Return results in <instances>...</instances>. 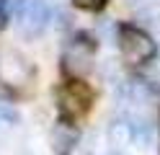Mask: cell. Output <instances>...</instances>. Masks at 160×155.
I'll list each match as a JSON object with an SVG mask.
<instances>
[{
  "instance_id": "1",
  "label": "cell",
  "mask_w": 160,
  "mask_h": 155,
  "mask_svg": "<svg viewBox=\"0 0 160 155\" xmlns=\"http://www.w3.org/2000/svg\"><path fill=\"white\" fill-rule=\"evenodd\" d=\"M34 80V65L26 54L13 47H0V85L11 90H23Z\"/></svg>"
},
{
  "instance_id": "2",
  "label": "cell",
  "mask_w": 160,
  "mask_h": 155,
  "mask_svg": "<svg viewBox=\"0 0 160 155\" xmlns=\"http://www.w3.org/2000/svg\"><path fill=\"white\" fill-rule=\"evenodd\" d=\"M119 52H122V57L127 62H132V65H142V62H150V59H155L158 54V44H155V39L145 34L142 28H137V26H119Z\"/></svg>"
},
{
  "instance_id": "3",
  "label": "cell",
  "mask_w": 160,
  "mask_h": 155,
  "mask_svg": "<svg viewBox=\"0 0 160 155\" xmlns=\"http://www.w3.org/2000/svg\"><path fill=\"white\" fill-rule=\"evenodd\" d=\"M16 18V26L23 31L26 36L39 34L49 23V8L44 0H8Z\"/></svg>"
},
{
  "instance_id": "4",
  "label": "cell",
  "mask_w": 160,
  "mask_h": 155,
  "mask_svg": "<svg viewBox=\"0 0 160 155\" xmlns=\"http://www.w3.org/2000/svg\"><path fill=\"white\" fill-rule=\"evenodd\" d=\"M93 57H96V44L85 36H75L62 52V67L70 78H83L93 67Z\"/></svg>"
},
{
  "instance_id": "5",
  "label": "cell",
  "mask_w": 160,
  "mask_h": 155,
  "mask_svg": "<svg viewBox=\"0 0 160 155\" xmlns=\"http://www.w3.org/2000/svg\"><path fill=\"white\" fill-rule=\"evenodd\" d=\"M91 101H93V90L85 85L83 80H72L67 83L65 88H59L57 93V106L59 114L65 119H78L91 109Z\"/></svg>"
},
{
  "instance_id": "6",
  "label": "cell",
  "mask_w": 160,
  "mask_h": 155,
  "mask_svg": "<svg viewBox=\"0 0 160 155\" xmlns=\"http://www.w3.org/2000/svg\"><path fill=\"white\" fill-rule=\"evenodd\" d=\"M78 140H80V132H78V127L70 119H59L54 124L52 134H49V142H52V152L54 155H70L75 150Z\"/></svg>"
},
{
  "instance_id": "7",
  "label": "cell",
  "mask_w": 160,
  "mask_h": 155,
  "mask_svg": "<svg viewBox=\"0 0 160 155\" xmlns=\"http://www.w3.org/2000/svg\"><path fill=\"white\" fill-rule=\"evenodd\" d=\"M129 127H132V137L137 145H150L152 140V124H150L147 116H127Z\"/></svg>"
},
{
  "instance_id": "8",
  "label": "cell",
  "mask_w": 160,
  "mask_h": 155,
  "mask_svg": "<svg viewBox=\"0 0 160 155\" xmlns=\"http://www.w3.org/2000/svg\"><path fill=\"white\" fill-rule=\"evenodd\" d=\"M108 140H111V145H127L129 140H134V137H132V127H129L127 116L116 119L111 127H108Z\"/></svg>"
},
{
  "instance_id": "9",
  "label": "cell",
  "mask_w": 160,
  "mask_h": 155,
  "mask_svg": "<svg viewBox=\"0 0 160 155\" xmlns=\"http://www.w3.org/2000/svg\"><path fill=\"white\" fill-rule=\"evenodd\" d=\"M18 121H21V114L16 111V106L8 101H0V127H13Z\"/></svg>"
},
{
  "instance_id": "10",
  "label": "cell",
  "mask_w": 160,
  "mask_h": 155,
  "mask_svg": "<svg viewBox=\"0 0 160 155\" xmlns=\"http://www.w3.org/2000/svg\"><path fill=\"white\" fill-rule=\"evenodd\" d=\"M72 3L83 10H101L106 5V0H72Z\"/></svg>"
},
{
  "instance_id": "11",
  "label": "cell",
  "mask_w": 160,
  "mask_h": 155,
  "mask_svg": "<svg viewBox=\"0 0 160 155\" xmlns=\"http://www.w3.org/2000/svg\"><path fill=\"white\" fill-rule=\"evenodd\" d=\"M5 3L8 0H0V13H5Z\"/></svg>"
},
{
  "instance_id": "12",
  "label": "cell",
  "mask_w": 160,
  "mask_h": 155,
  "mask_svg": "<svg viewBox=\"0 0 160 155\" xmlns=\"http://www.w3.org/2000/svg\"><path fill=\"white\" fill-rule=\"evenodd\" d=\"M5 26V13H0V28Z\"/></svg>"
},
{
  "instance_id": "13",
  "label": "cell",
  "mask_w": 160,
  "mask_h": 155,
  "mask_svg": "<svg viewBox=\"0 0 160 155\" xmlns=\"http://www.w3.org/2000/svg\"><path fill=\"white\" fill-rule=\"evenodd\" d=\"M108 155H127V152H122V150H114V152H108Z\"/></svg>"
}]
</instances>
